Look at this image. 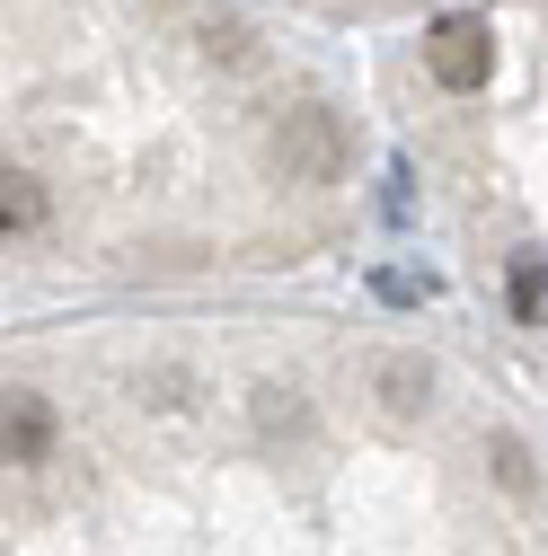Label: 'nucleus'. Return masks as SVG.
<instances>
[{
	"label": "nucleus",
	"mask_w": 548,
	"mask_h": 556,
	"mask_svg": "<svg viewBox=\"0 0 548 556\" xmlns=\"http://www.w3.org/2000/svg\"><path fill=\"white\" fill-rule=\"evenodd\" d=\"M425 72H434L451 98L487 89V80H496V27H487V18H443V27L425 36Z\"/></svg>",
	"instance_id": "f257e3e1"
},
{
	"label": "nucleus",
	"mask_w": 548,
	"mask_h": 556,
	"mask_svg": "<svg viewBox=\"0 0 548 556\" xmlns=\"http://www.w3.org/2000/svg\"><path fill=\"white\" fill-rule=\"evenodd\" d=\"M274 160H284L292 186H336V168H346V132H336L327 106H301V115H284V132H274Z\"/></svg>",
	"instance_id": "f03ea898"
},
{
	"label": "nucleus",
	"mask_w": 548,
	"mask_h": 556,
	"mask_svg": "<svg viewBox=\"0 0 548 556\" xmlns=\"http://www.w3.org/2000/svg\"><path fill=\"white\" fill-rule=\"evenodd\" d=\"M62 442V415L36 389H0V468H45Z\"/></svg>",
	"instance_id": "7ed1b4c3"
},
{
	"label": "nucleus",
	"mask_w": 548,
	"mask_h": 556,
	"mask_svg": "<svg viewBox=\"0 0 548 556\" xmlns=\"http://www.w3.org/2000/svg\"><path fill=\"white\" fill-rule=\"evenodd\" d=\"M45 222H53V194L27 168H0V239H36Z\"/></svg>",
	"instance_id": "20e7f679"
},
{
	"label": "nucleus",
	"mask_w": 548,
	"mask_h": 556,
	"mask_svg": "<svg viewBox=\"0 0 548 556\" xmlns=\"http://www.w3.org/2000/svg\"><path fill=\"white\" fill-rule=\"evenodd\" d=\"M381 397H389V415H416V406L434 397V371H425L416 354H389V363H381Z\"/></svg>",
	"instance_id": "39448f33"
},
{
	"label": "nucleus",
	"mask_w": 548,
	"mask_h": 556,
	"mask_svg": "<svg viewBox=\"0 0 548 556\" xmlns=\"http://www.w3.org/2000/svg\"><path fill=\"white\" fill-rule=\"evenodd\" d=\"M505 301H513V318H522V327H548V265H539V256H513Z\"/></svg>",
	"instance_id": "423d86ee"
},
{
	"label": "nucleus",
	"mask_w": 548,
	"mask_h": 556,
	"mask_svg": "<svg viewBox=\"0 0 548 556\" xmlns=\"http://www.w3.org/2000/svg\"><path fill=\"white\" fill-rule=\"evenodd\" d=\"M487 459H496V477L513 485V495H531V459H522V442H487Z\"/></svg>",
	"instance_id": "0eeeda50"
},
{
	"label": "nucleus",
	"mask_w": 548,
	"mask_h": 556,
	"mask_svg": "<svg viewBox=\"0 0 548 556\" xmlns=\"http://www.w3.org/2000/svg\"><path fill=\"white\" fill-rule=\"evenodd\" d=\"M257 397H265V406H257L265 425H301V406H292V389H257Z\"/></svg>",
	"instance_id": "6e6552de"
}]
</instances>
